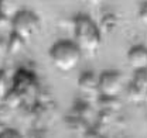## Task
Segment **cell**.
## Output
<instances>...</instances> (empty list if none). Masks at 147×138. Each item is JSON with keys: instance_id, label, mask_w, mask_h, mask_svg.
<instances>
[{"instance_id": "obj_5", "label": "cell", "mask_w": 147, "mask_h": 138, "mask_svg": "<svg viewBox=\"0 0 147 138\" xmlns=\"http://www.w3.org/2000/svg\"><path fill=\"white\" fill-rule=\"evenodd\" d=\"M129 97L133 102H142L147 96V70L134 72V78L127 87Z\"/></svg>"}, {"instance_id": "obj_10", "label": "cell", "mask_w": 147, "mask_h": 138, "mask_svg": "<svg viewBox=\"0 0 147 138\" xmlns=\"http://www.w3.org/2000/svg\"><path fill=\"white\" fill-rule=\"evenodd\" d=\"M0 138H23V135L14 128H4V131L0 134Z\"/></svg>"}, {"instance_id": "obj_2", "label": "cell", "mask_w": 147, "mask_h": 138, "mask_svg": "<svg viewBox=\"0 0 147 138\" xmlns=\"http://www.w3.org/2000/svg\"><path fill=\"white\" fill-rule=\"evenodd\" d=\"M51 64L59 72H71L81 62L82 51L79 47L69 40H59L48 51Z\"/></svg>"}, {"instance_id": "obj_6", "label": "cell", "mask_w": 147, "mask_h": 138, "mask_svg": "<svg viewBox=\"0 0 147 138\" xmlns=\"http://www.w3.org/2000/svg\"><path fill=\"white\" fill-rule=\"evenodd\" d=\"M127 62L134 72L147 70V47L134 45L127 51Z\"/></svg>"}, {"instance_id": "obj_8", "label": "cell", "mask_w": 147, "mask_h": 138, "mask_svg": "<svg viewBox=\"0 0 147 138\" xmlns=\"http://www.w3.org/2000/svg\"><path fill=\"white\" fill-rule=\"evenodd\" d=\"M23 45H24V41H21L17 35H14L11 33L9 41H7V51L10 54H18L20 50L23 48Z\"/></svg>"}, {"instance_id": "obj_9", "label": "cell", "mask_w": 147, "mask_h": 138, "mask_svg": "<svg viewBox=\"0 0 147 138\" xmlns=\"http://www.w3.org/2000/svg\"><path fill=\"white\" fill-rule=\"evenodd\" d=\"M7 93V76L4 70H0V97L6 96Z\"/></svg>"}, {"instance_id": "obj_7", "label": "cell", "mask_w": 147, "mask_h": 138, "mask_svg": "<svg viewBox=\"0 0 147 138\" xmlns=\"http://www.w3.org/2000/svg\"><path fill=\"white\" fill-rule=\"evenodd\" d=\"M79 89L85 93H92V92H98V78L95 73L92 72H86V73H82L79 82Z\"/></svg>"}, {"instance_id": "obj_3", "label": "cell", "mask_w": 147, "mask_h": 138, "mask_svg": "<svg viewBox=\"0 0 147 138\" xmlns=\"http://www.w3.org/2000/svg\"><path fill=\"white\" fill-rule=\"evenodd\" d=\"M13 34L24 42L31 41L41 30V23L36 13L30 10H20L11 20Z\"/></svg>"}, {"instance_id": "obj_4", "label": "cell", "mask_w": 147, "mask_h": 138, "mask_svg": "<svg viewBox=\"0 0 147 138\" xmlns=\"http://www.w3.org/2000/svg\"><path fill=\"white\" fill-rule=\"evenodd\" d=\"M123 90V76L119 70H103L98 76V92L108 99L117 97Z\"/></svg>"}, {"instance_id": "obj_12", "label": "cell", "mask_w": 147, "mask_h": 138, "mask_svg": "<svg viewBox=\"0 0 147 138\" xmlns=\"http://www.w3.org/2000/svg\"><path fill=\"white\" fill-rule=\"evenodd\" d=\"M4 128H6V127H4V125H3V124L0 123V134H1V133L4 131Z\"/></svg>"}, {"instance_id": "obj_1", "label": "cell", "mask_w": 147, "mask_h": 138, "mask_svg": "<svg viewBox=\"0 0 147 138\" xmlns=\"http://www.w3.org/2000/svg\"><path fill=\"white\" fill-rule=\"evenodd\" d=\"M74 42L84 52H96L102 44L100 27L86 14H78L74 18Z\"/></svg>"}, {"instance_id": "obj_11", "label": "cell", "mask_w": 147, "mask_h": 138, "mask_svg": "<svg viewBox=\"0 0 147 138\" xmlns=\"http://www.w3.org/2000/svg\"><path fill=\"white\" fill-rule=\"evenodd\" d=\"M139 18H140V21L147 25V1L144 3H142L140 4V9H139Z\"/></svg>"}]
</instances>
